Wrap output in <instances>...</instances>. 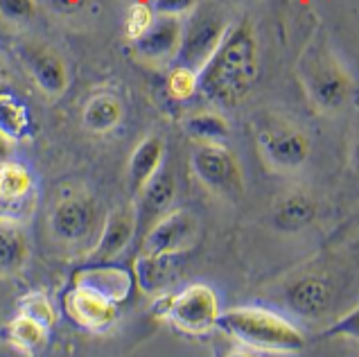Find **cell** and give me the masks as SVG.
I'll list each match as a JSON object with an SVG mask.
<instances>
[{"label": "cell", "mask_w": 359, "mask_h": 357, "mask_svg": "<svg viewBox=\"0 0 359 357\" xmlns=\"http://www.w3.org/2000/svg\"><path fill=\"white\" fill-rule=\"evenodd\" d=\"M260 75V43L251 23H233L199 73V93L217 109L238 107Z\"/></svg>", "instance_id": "1"}, {"label": "cell", "mask_w": 359, "mask_h": 357, "mask_svg": "<svg viewBox=\"0 0 359 357\" xmlns=\"http://www.w3.org/2000/svg\"><path fill=\"white\" fill-rule=\"evenodd\" d=\"M217 330L233 342L260 353H299L307 346L305 332L285 314L262 305H235L222 312Z\"/></svg>", "instance_id": "2"}, {"label": "cell", "mask_w": 359, "mask_h": 357, "mask_svg": "<svg viewBox=\"0 0 359 357\" xmlns=\"http://www.w3.org/2000/svg\"><path fill=\"white\" fill-rule=\"evenodd\" d=\"M299 79L307 100L321 114L341 111L353 95V77L325 43H312L299 59Z\"/></svg>", "instance_id": "3"}, {"label": "cell", "mask_w": 359, "mask_h": 357, "mask_svg": "<svg viewBox=\"0 0 359 357\" xmlns=\"http://www.w3.org/2000/svg\"><path fill=\"white\" fill-rule=\"evenodd\" d=\"M151 312L156 319L168 321L172 328L183 335L203 337V335L217 330L224 310L217 292L210 285L192 283L179 292H163L154 297Z\"/></svg>", "instance_id": "4"}, {"label": "cell", "mask_w": 359, "mask_h": 357, "mask_svg": "<svg viewBox=\"0 0 359 357\" xmlns=\"http://www.w3.org/2000/svg\"><path fill=\"white\" fill-rule=\"evenodd\" d=\"M102 224H104V215L97 199L77 188L61 192L48 217L53 238L68 247L88 244L90 238L97 240Z\"/></svg>", "instance_id": "5"}, {"label": "cell", "mask_w": 359, "mask_h": 357, "mask_svg": "<svg viewBox=\"0 0 359 357\" xmlns=\"http://www.w3.org/2000/svg\"><path fill=\"white\" fill-rule=\"evenodd\" d=\"M231 25V20L215 5L199 3V7L183 20L181 48L172 66H186L201 73V68L219 48Z\"/></svg>", "instance_id": "6"}, {"label": "cell", "mask_w": 359, "mask_h": 357, "mask_svg": "<svg viewBox=\"0 0 359 357\" xmlns=\"http://www.w3.org/2000/svg\"><path fill=\"white\" fill-rule=\"evenodd\" d=\"M192 175L215 197L240 201L244 197V175L238 156L226 145H197L190 156Z\"/></svg>", "instance_id": "7"}, {"label": "cell", "mask_w": 359, "mask_h": 357, "mask_svg": "<svg viewBox=\"0 0 359 357\" xmlns=\"http://www.w3.org/2000/svg\"><path fill=\"white\" fill-rule=\"evenodd\" d=\"M258 154L271 172L290 175L301 170L312 154L310 136L290 120H269L258 131Z\"/></svg>", "instance_id": "8"}, {"label": "cell", "mask_w": 359, "mask_h": 357, "mask_svg": "<svg viewBox=\"0 0 359 357\" xmlns=\"http://www.w3.org/2000/svg\"><path fill=\"white\" fill-rule=\"evenodd\" d=\"M201 224L192 210L172 208L145 231L140 253L145 256H183L197 247Z\"/></svg>", "instance_id": "9"}, {"label": "cell", "mask_w": 359, "mask_h": 357, "mask_svg": "<svg viewBox=\"0 0 359 357\" xmlns=\"http://www.w3.org/2000/svg\"><path fill=\"white\" fill-rule=\"evenodd\" d=\"M337 288L321 271L296 274L283 288V308L301 319L319 321L334 308Z\"/></svg>", "instance_id": "10"}, {"label": "cell", "mask_w": 359, "mask_h": 357, "mask_svg": "<svg viewBox=\"0 0 359 357\" xmlns=\"http://www.w3.org/2000/svg\"><path fill=\"white\" fill-rule=\"evenodd\" d=\"M18 55L29 79L34 81L41 93L48 97H59L66 93V88L70 84V75L66 61L61 59L57 50L48 46L27 43L18 48Z\"/></svg>", "instance_id": "11"}, {"label": "cell", "mask_w": 359, "mask_h": 357, "mask_svg": "<svg viewBox=\"0 0 359 357\" xmlns=\"http://www.w3.org/2000/svg\"><path fill=\"white\" fill-rule=\"evenodd\" d=\"M34 177L25 163L9 161L0 166V217L23 222L34 208Z\"/></svg>", "instance_id": "12"}, {"label": "cell", "mask_w": 359, "mask_h": 357, "mask_svg": "<svg viewBox=\"0 0 359 357\" xmlns=\"http://www.w3.org/2000/svg\"><path fill=\"white\" fill-rule=\"evenodd\" d=\"M64 310L79 328L90 332H107L118 321L120 305L86 288L73 285L64 297Z\"/></svg>", "instance_id": "13"}, {"label": "cell", "mask_w": 359, "mask_h": 357, "mask_svg": "<svg viewBox=\"0 0 359 357\" xmlns=\"http://www.w3.org/2000/svg\"><path fill=\"white\" fill-rule=\"evenodd\" d=\"M183 36V18L156 16L151 27L138 41H133V53L145 64L154 66H170L179 55Z\"/></svg>", "instance_id": "14"}, {"label": "cell", "mask_w": 359, "mask_h": 357, "mask_svg": "<svg viewBox=\"0 0 359 357\" xmlns=\"http://www.w3.org/2000/svg\"><path fill=\"white\" fill-rule=\"evenodd\" d=\"M136 231H138L136 210L129 206H116L104 217L100 236L93 247H90V253H88L90 264L114 262L120 253L129 247V242L133 240V233Z\"/></svg>", "instance_id": "15"}, {"label": "cell", "mask_w": 359, "mask_h": 357, "mask_svg": "<svg viewBox=\"0 0 359 357\" xmlns=\"http://www.w3.org/2000/svg\"><path fill=\"white\" fill-rule=\"evenodd\" d=\"M73 285L86 288L90 292L100 294V297L122 305L125 301H129L133 288H136V278H133V271L125 267L102 262V264H88V267L79 269L73 278Z\"/></svg>", "instance_id": "16"}, {"label": "cell", "mask_w": 359, "mask_h": 357, "mask_svg": "<svg viewBox=\"0 0 359 357\" xmlns=\"http://www.w3.org/2000/svg\"><path fill=\"white\" fill-rule=\"evenodd\" d=\"M163 161H165V140L156 134L145 136L136 147H133L131 156L127 161V183L133 199H136L147 183L163 170Z\"/></svg>", "instance_id": "17"}, {"label": "cell", "mask_w": 359, "mask_h": 357, "mask_svg": "<svg viewBox=\"0 0 359 357\" xmlns=\"http://www.w3.org/2000/svg\"><path fill=\"white\" fill-rule=\"evenodd\" d=\"M177 197V181L174 175L163 166V170L154 177L145 190L136 197V217L138 227H145V231L151 227L154 222L161 220L168 210H172V201Z\"/></svg>", "instance_id": "18"}, {"label": "cell", "mask_w": 359, "mask_h": 357, "mask_svg": "<svg viewBox=\"0 0 359 357\" xmlns=\"http://www.w3.org/2000/svg\"><path fill=\"white\" fill-rule=\"evenodd\" d=\"M319 215V206L312 195L301 190L287 192L271 208V224L280 233H301L310 229Z\"/></svg>", "instance_id": "19"}, {"label": "cell", "mask_w": 359, "mask_h": 357, "mask_svg": "<svg viewBox=\"0 0 359 357\" xmlns=\"http://www.w3.org/2000/svg\"><path fill=\"white\" fill-rule=\"evenodd\" d=\"M179 260L181 256H145V253H140L136 264H133L136 285L149 297L170 292V285L177 276Z\"/></svg>", "instance_id": "20"}, {"label": "cell", "mask_w": 359, "mask_h": 357, "mask_svg": "<svg viewBox=\"0 0 359 357\" xmlns=\"http://www.w3.org/2000/svg\"><path fill=\"white\" fill-rule=\"evenodd\" d=\"M122 118H125V107L122 100L111 93V90H97V93L88 95L81 109V122L90 134H111L120 127Z\"/></svg>", "instance_id": "21"}, {"label": "cell", "mask_w": 359, "mask_h": 357, "mask_svg": "<svg viewBox=\"0 0 359 357\" xmlns=\"http://www.w3.org/2000/svg\"><path fill=\"white\" fill-rule=\"evenodd\" d=\"M29 242L20 222L0 217V274H16L25 267Z\"/></svg>", "instance_id": "22"}, {"label": "cell", "mask_w": 359, "mask_h": 357, "mask_svg": "<svg viewBox=\"0 0 359 357\" xmlns=\"http://www.w3.org/2000/svg\"><path fill=\"white\" fill-rule=\"evenodd\" d=\"M0 131L7 134L14 142L27 140L34 131V122L29 109L12 88L0 93Z\"/></svg>", "instance_id": "23"}, {"label": "cell", "mask_w": 359, "mask_h": 357, "mask_svg": "<svg viewBox=\"0 0 359 357\" xmlns=\"http://www.w3.org/2000/svg\"><path fill=\"white\" fill-rule=\"evenodd\" d=\"M188 136L192 140H197V145H226V140L231 136V127L226 118H224L219 111H197L186 118L183 122Z\"/></svg>", "instance_id": "24"}, {"label": "cell", "mask_w": 359, "mask_h": 357, "mask_svg": "<svg viewBox=\"0 0 359 357\" xmlns=\"http://www.w3.org/2000/svg\"><path fill=\"white\" fill-rule=\"evenodd\" d=\"M48 337H50V328L25 317V314H16L7 325V342L12 344L18 353H23L27 357L43 351Z\"/></svg>", "instance_id": "25"}, {"label": "cell", "mask_w": 359, "mask_h": 357, "mask_svg": "<svg viewBox=\"0 0 359 357\" xmlns=\"http://www.w3.org/2000/svg\"><path fill=\"white\" fill-rule=\"evenodd\" d=\"M165 88L174 102H188L199 93V73L186 66H172L165 79Z\"/></svg>", "instance_id": "26"}, {"label": "cell", "mask_w": 359, "mask_h": 357, "mask_svg": "<svg viewBox=\"0 0 359 357\" xmlns=\"http://www.w3.org/2000/svg\"><path fill=\"white\" fill-rule=\"evenodd\" d=\"M18 314H25V317L34 319L36 323L46 325V328H53L57 321L55 305L50 301L48 294H43V292H27L25 297H20Z\"/></svg>", "instance_id": "27"}, {"label": "cell", "mask_w": 359, "mask_h": 357, "mask_svg": "<svg viewBox=\"0 0 359 357\" xmlns=\"http://www.w3.org/2000/svg\"><path fill=\"white\" fill-rule=\"evenodd\" d=\"M154 18H156V14H154V7L149 0H131V5L127 7V14H125V34L131 43L147 32L154 23Z\"/></svg>", "instance_id": "28"}, {"label": "cell", "mask_w": 359, "mask_h": 357, "mask_svg": "<svg viewBox=\"0 0 359 357\" xmlns=\"http://www.w3.org/2000/svg\"><path fill=\"white\" fill-rule=\"evenodd\" d=\"M323 337L327 339H348L359 344V305L344 314L339 321H334L330 328L323 330Z\"/></svg>", "instance_id": "29"}, {"label": "cell", "mask_w": 359, "mask_h": 357, "mask_svg": "<svg viewBox=\"0 0 359 357\" xmlns=\"http://www.w3.org/2000/svg\"><path fill=\"white\" fill-rule=\"evenodd\" d=\"M36 12V0H0V18L7 23H25Z\"/></svg>", "instance_id": "30"}, {"label": "cell", "mask_w": 359, "mask_h": 357, "mask_svg": "<svg viewBox=\"0 0 359 357\" xmlns=\"http://www.w3.org/2000/svg\"><path fill=\"white\" fill-rule=\"evenodd\" d=\"M149 3L156 16H172L186 20L199 7L201 0H149Z\"/></svg>", "instance_id": "31"}, {"label": "cell", "mask_w": 359, "mask_h": 357, "mask_svg": "<svg viewBox=\"0 0 359 357\" xmlns=\"http://www.w3.org/2000/svg\"><path fill=\"white\" fill-rule=\"evenodd\" d=\"M14 145L16 142L9 138L7 134L0 131V166H5V163L14 161Z\"/></svg>", "instance_id": "32"}, {"label": "cell", "mask_w": 359, "mask_h": 357, "mask_svg": "<svg viewBox=\"0 0 359 357\" xmlns=\"http://www.w3.org/2000/svg\"><path fill=\"white\" fill-rule=\"evenodd\" d=\"M222 357H262V353L255 351V349H249V346H244V344L235 342L233 349H229Z\"/></svg>", "instance_id": "33"}, {"label": "cell", "mask_w": 359, "mask_h": 357, "mask_svg": "<svg viewBox=\"0 0 359 357\" xmlns=\"http://www.w3.org/2000/svg\"><path fill=\"white\" fill-rule=\"evenodd\" d=\"M351 163H353V168H355V172L359 175V140L353 145V151H351Z\"/></svg>", "instance_id": "34"}, {"label": "cell", "mask_w": 359, "mask_h": 357, "mask_svg": "<svg viewBox=\"0 0 359 357\" xmlns=\"http://www.w3.org/2000/svg\"><path fill=\"white\" fill-rule=\"evenodd\" d=\"M7 88H12V86H9L5 70H3V66H0V93H3V90H7Z\"/></svg>", "instance_id": "35"}, {"label": "cell", "mask_w": 359, "mask_h": 357, "mask_svg": "<svg viewBox=\"0 0 359 357\" xmlns=\"http://www.w3.org/2000/svg\"><path fill=\"white\" fill-rule=\"evenodd\" d=\"M346 357H359V353H353V355H346Z\"/></svg>", "instance_id": "36"}]
</instances>
